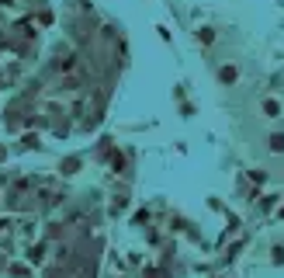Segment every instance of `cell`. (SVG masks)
I'll use <instances>...</instances> for the list:
<instances>
[{"mask_svg": "<svg viewBox=\"0 0 284 278\" xmlns=\"http://www.w3.org/2000/svg\"><path fill=\"white\" fill-rule=\"evenodd\" d=\"M277 216H281V219H284V205H281V212H277Z\"/></svg>", "mask_w": 284, "mask_h": 278, "instance_id": "cell-7", "label": "cell"}, {"mask_svg": "<svg viewBox=\"0 0 284 278\" xmlns=\"http://www.w3.org/2000/svg\"><path fill=\"white\" fill-rule=\"evenodd\" d=\"M194 39L201 42V45H205V49H211V45H215V39H218V32H215V28H211V24H201V28H198V32H194Z\"/></svg>", "mask_w": 284, "mask_h": 278, "instance_id": "cell-4", "label": "cell"}, {"mask_svg": "<svg viewBox=\"0 0 284 278\" xmlns=\"http://www.w3.org/2000/svg\"><path fill=\"white\" fill-rule=\"evenodd\" d=\"M249 178L257 181V184H264V181H267V171H253V174H249Z\"/></svg>", "mask_w": 284, "mask_h": 278, "instance_id": "cell-6", "label": "cell"}, {"mask_svg": "<svg viewBox=\"0 0 284 278\" xmlns=\"http://www.w3.org/2000/svg\"><path fill=\"white\" fill-rule=\"evenodd\" d=\"M267 153H274V157H284V129H274V132L267 136Z\"/></svg>", "mask_w": 284, "mask_h": 278, "instance_id": "cell-3", "label": "cell"}, {"mask_svg": "<svg viewBox=\"0 0 284 278\" xmlns=\"http://www.w3.org/2000/svg\"><path fill=\"white\" fill-rule=\"evenodd\" d=\"M239 77H243V70H239V63H236V60H222V63H218V70H215V84H218V87H236Z\"/></svg>", "mask_w": 284, "mask_h": 278, "instance_id": "cell-1", "label": "cell"}, {"mask_svg": "<svg viewBox=\"0 0 284 278\" xmlns=\"http://www.w3.org/2000/svg\"><path fill=\"white\" fill-rule=\"evenodd\" d=\"M270 261H274V264H284V243H274V247H270Z\"/></svg>", "mask_w": 284, "mask_h": 278, "instance_id": "cell-5", "label": "cell"}, {"mask_svg": "<svg viewBox=\"0 0 284 278\" xmlns=\"http://www.w3.org/2000/svg\"><path fill=\"white\" fill-rule=\"evenodd\" d=\"M260 112H264V119H284V101L281 98H270V94H267L264 101H260Z\"/></svg>", "mask_w": 284, "mask_h": 278, "instance_id": "cell-2", "label": "cell"}]
</instances>
